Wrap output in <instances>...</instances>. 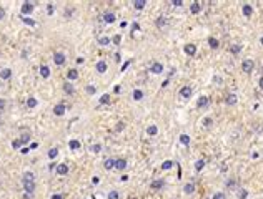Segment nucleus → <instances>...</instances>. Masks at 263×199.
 <instances>
[{"label":"nucleus","mask_w":263,"mask_h":199,"mask_svg":"<svg viewBox=\"0 0 263 199\" xmlns=\"http://www.w3.org/2000/svg\"><path fill=\"white\" fill-rule=\"evenodd\" d=\"M133 7L137 8V10H142V8H145V7H147V0H135V2H133Z\"/></svg>","instance_id":"2eb2a0df"},{"label":"nucleus","mask_w":263,"mask_h":199,"mask_svg":"<svg viewBox=\"0 0 263 199\" xmlns=\"http://www.w3.org/2000/svg\"><path fill=\"white\" fill-rule=\"evenodd\" d=\"M68 146H70V149H80V141L78 139H70Z\"/></svg>","instance_id":"a878e982"},{"label":"nucleus","mask_w":263,"mask_h":199,"mask_svg":"<svg viewBox=\"0 0 263 199\" xmlns=\"http://www.w3.org/2000/svg\"><path fill=\"white\" fill-rule=\"evenodd\" d=\"M83 61H85V58H82V56H78V58H77V63H78V65H80V63H83Z\"/></svg>","instance_id":"5fc2aeb1"},{"label":"nucleus","mask_w":263,"mask_h":199,"mask_svg":"<svg viewBox=\"0 0 263 199\" xmlns=\"http://www.w3.org/2000/svg\"><path fill=\"white\" fill-rule=\"evenodd\" d=\"M133 100H135V101L143 100V91H142V90H135V91H133Z\"/></svg>","instance_id":"b1692460"},{"label":"nucleus","mask_w":263,"mask_h":199,"mask_svg":"<svg viewBox=\"0 0 263 199\" xmlns=\"http://www.w3.org/2000/svg\"><path fill=\"white\" fill-rule=\"evenodd\" d=\"M100 103H102V105H108V103H110V96H108V95H102V96H100Z\"/></svg>","instance_id":"c9c22d12"},{"label":"nucleus","mask_w":263,"mask_h":199,"mask_svg":"<svg viewBox=\"0 0 263 199\" xmlns=\"http://www.w3.org/2000/svg\"><path fill=\"white\" fill-rule=\"evenodd\" d=\"M4 17H5V10H4V8H2V7H0V20H2V18H4Z\"/></svg>","instance_id":"3c124183"},{"label":"nucleus","mask_w":263,"mask_h":199,"mask_svg":"<svg viewBox=\"0 0 263 199\" xmlns=\"http://www.w3.org/2000/svg\"><path fill=\"white\" fill-rule=\"evenodd\" d=\"M128 65H130V61H127V63H125V65L122 66V72H125V70H127V66H128Z\"/></svg>","instance_id":"6e6d98bb"},{"label":"nucleus","mask_w":263,"mask_h":199,"mask_svg":"<svg viewBox=\"0 0 263 199\" xmlns=\"http://www.w3.org/2000/svg\"><path fill=\"white\" fill-rule=\"evenodd\" d=\"M47 12H48V15H52V13H53V12H55V8H53V5H48V8H47Z\"/></svg>","instance_id":"09e8293b"},{"label":"nucleus","mask_w":263,"mask_h":199,"mask_svg":"<svg viewBox=\"0 0 263 199\" xmlns=\"http://www.w3.org/2000/svg\"><path fill=\"white\" fill-rule=\"evenodd\" d=\"M152 188H153V189L163 188V181H153V183H152Z\"/></svg>","instance_id":"e433bc0d"},{"label":"nucleus","mask_w":263,"mask_h":199,"mask_svg":"<svg viewBox=\"0 0 263 199\" xmlns=\"http://www.w3.org/2000/svg\"><path fill=\"white\" fill-rule=\"evenodd\" d=\"M180 143L185 144V146H188V144H190V136H188V134H181V136H180Z\"/></svg>","instance_id":"bb28decb"},{"label":"nucleus","mask_w":263,"mask_h":199,"mask_svg":"<svg viewBox=\"0 0 263 199\" xmlns=\"http://www.w3.org/2000/svg\"><path fill=\"white\" fill-rule=\"evenodd\" d=\"M63 90H65V93H68V95H73V93H75L72 83H65V85H63Z\"/></svg>","instance_id":"5701e85b"},{"label":"nucleus","mask_w":263,"mask_h":199,"mask_svg":"<svg viewBox=\"0 0 263 199\" xmlns=\"http://www.w3.org/2000/svg\"><path fill=\"white\" fill-rule=\"evenodd\" d=\"M230 50H232V53H240L242 46H240V45H232V48H230Z\"/></svg>","instance_id":"79ce46f5"},{"label":"nucleus","mask_w":263,"mask_h":199,"mask_svg":"<svg viewBox=\"0 0 263 199\" xmlns=\"http://www.w3.org/2000/svg\"><path fill=\"white\" fill-rule=\"evenodd\" d=\"M28 139H30V134H28V133H25V134H22L20 141H22L23 144H25V143H28Z\"/></svg>","instance_id":"ea45409f"},{"label":"nucleus","mask_w":263,"mask_h":199,"mask_svg":"<svg viewBox=\"0 0 263 199\" xmlns=\"http://www.w3.org/2000/svg\"><path fill=\"white\" fill-rule=\"evenodd\" d=\"M98 43H100V45H105V46H107V45L110 43V38H108V37H98Z\"/></svg>","instance_id":"2f4dec72"},{"label":"nucleus","mask_w":263,"mask_h":199,"mask_svg":"<svg viewBox=\"0 0 263 199\" xmlns=\"http://www.w3.org/2000/svg\"><path fill=\"white\" fill-rule=\"evenodd\" d=\"M103 166H105V169H113L115 168V159H105Z\"/></svg>","instance_id":"4be33fe9"},{"label":"nucleus","mask_w":263,"mask_h":199,"mask_svg":"<svg viewBox=\"0 0 263 199\" xmlns=\"http://www.w3.org/2000/svg\"><path fill=\"white\" fill-rule=\"evenodd\" d=\"M173 166H175V163H173V161H165V163L162 164V169H163V171H167V169H172Z\"/></svg>","instance_id":"c85d7f7f"},{"label":"nucleus","mask_w":263,"mask_h":199,"mask_svg":"<svg viewBox=\"0 0 263 199\" xmlns=\"http://www.w3.org/2000/svg\"><path fill=\"white\" fill-rule=\"evenodd\" d=\"M203 166H205V161H203V159H198V161L195 163V169H196V171H201Z\"/></svg>","instance_id":"473e14b6"},{"label":"nucleus","mask_w":263,"mask_h":199,"mask_svg":"<svg viewBox=\"0 0 263 199\" xmlns=\"http://www.w3.org/2000/svg\"><path fill=\"white\" fill-rule=\"evenodd\" d=\"M87 91L90 93V95H93V93H95V86H92V85H90V86H87Z\"/></svg>","instance_id":"8fccbe9b"},{"label":"nucleus","mask_w":263,"mask_h":199,"mask_svg":"<svg viewBox=\"0 0 263 199\" xmlns=\"http://www.w3.org/2000/svg\"><path fill=\"white\" fill-rule=\"evenodd\" d=\"M237 196H238V198H240V199H247V196H248V191H247V189H238Z\"/></svg>","instance_id":"7c9ffc66"},{"label":"nucleus","mask_w":263,"mask_h":199,"mask_svg":"<svg viewBox=\"0 0 263 199\" xmlns=\"http://www.w3.org/2000/svg\"><path fill=\"white\" fill-rule=\"evenodd\" d=\"M262 43H263V37H262Z\"/></svg>","instance_id":"680f3d73"},{"label":"nucleus","mask_w":263,"mask_h":199,"mask_svg":"<svg viewBox=\"0 0 263 199\" xmlns=\"http://www.w3.org/2000/svg\"><path fill=\"white\" fill-rule=\"evenodd\" d=\"M172 5H175V7H181V5H183V2H181V0H172Z\"/></svg>","instance_id":"49530a36"},{"label":"nucleus","mask_w":263,"mask_h":199,"mask_svg":"<svg viewBox=\"0 0 263 199\" xmlns=\"http://www.w3.org/2000/svg\"><path fill=\"white\" fill-rule=\"evenodd\" d=\"M212 124H213V120H212V118H205V120H203V126L210 128Z\"/></svg>","instance_id":"58836bf2"},{"label":"nucleus","mask_w":263,"mask_h":199,"mask_svg":"<svg viewBox=\"0 0 263 199\" xmlns=\"http://www.w3.org/2000/svg\"><path fill=\"white\" fill-rule=\"evenodd\" d=\"M120 90H122V88H120V86H118V85H117V86H115V88H113V91H115V93H120Z\"/></svg>","instance_id":"4d7b16f0"},{"label":"nucleus","mask_w":263,"mask_h":199,"mask_svg":"<svg viewBox=\"0 0 263 199\" xmlns=\"http://www.w3.org/2000/svg\"><path fill=\"white\" fill-rule=\"evenodd\" d=\"M191 93H193L191 86H183V88L180 90V96L183 98V100H188V98L191 96Z\"/></svg>","instance_id":"7ed1b4c3"},{"label":"nucleus","mask_w":263,"mask_h":199,"mask_svg":"<svg viewBox=\"0 0 263 199\" xmlns=\"http://www.w3.org/2000/svg\"><path fill=\"white\" fill-rule=\"evenodd\" d=\"M67 78H68V80H77V78H78V72H77V70H73V68H72V70H68Z\"/></svg>","instance_id":"412c9836"},{"label":"nucleus","mask_w":263,"mask_h":199,"mask_svg":"<svg viewBox=\"0 0 263 199\" xmlns=\"http://www.w3.org/2000/svg\"><path fill=\"white\" fill-rule=\"evenodd\" d=\"M10 77H12V70H10V68H4V70L0 72V78H2V80H9Z\"/></svg>","instance_id":"ddd939ff"},{"label":"nucleus","mask_w":263,"mask_h":199,"mask_svg":"<svg viewBox=\"0 0 263 199\" xmlns=\"http://www.w3.org/2000/svg\"><path fill=\"white\" fill-rule=\"evenodd\" d=\"M20 153H22V154H27V153H28V148H22Z\"/></svg>","instance_id":"13d9d810"},{"label":"nucleus","mask_w":263,"mask_h":199,"mask_svg":"<svg viewBox=\"0 0 263 199\" xmlns=\"http://www.w3.org/2000/svg\"><path fill=\"white\" fill-rule=\"evenodd\" d=\"M37 105H38V101H37L35 98H28V100H27V106L28 108H35Z\"/></svg>","instance_id":"c756f323"},{"label":"nucleus","mask_w":263,"mask_h":199,"mask_svg":"<svg viewBox=\"0 0 263 199\" xmlns=\"http://www.w3.org/2000/svg\"><path fill=\"white\" fill-rule=\"evenodd\" d=\"M52 199H63V198H62V194H53Z\"/></svg>","instance_id":"864d4df0"},{"label":"nucleus","mask_w":263,"mask_h":199,"mask_svg":"<svg viewBox=\"0 0 263 199\" xmlns=\"http://www.w3.org/2000/svg\"><path fill=\"white\" fill-rule=\"evenodd\" d=\"M122 129H123V123H118L117 124V131H122Z\"/></svg>","instance_id":"603ef678"},{"label":"nucleus","mask_w":263,"mask_h":199,"mask_svg":"<svg viewBox=\"0 0 263 199\" xmlns=\"http://www.w3.org/2000/svg\"><path fill=\"white\" fill-rule=\"evenodd\" d=\"M103 20L107 22V23H113V22L117 20V17H115V13H112V12H107V13L103 15Z\"/></svg>","instance_id":"9d476101"},{"label":"nucleus","mask_w":263,"mask_h":199,"mask_svg":"<svg viewBox=\"0 0 263 199\" xmlns=\"http://www.w3.org/2000/svg\"><path fill=\"white\" fill-rule=\"evenodd\" d=\"M90 151H92V153H100V151H102V146H100V144H93V146H90Z\"/></svg>","instance_id":"4c0bfd02"},{"label":"nucleus","mask_w":263,"mask_h":199,"mask_svg":"<svg viewBox=\"0 0 263 199\" xmlns=\"http://www.w3.org/2000/svg\"><path fill=\"white\" fill-rule=\"evenodd\" d=\"M115 168L117 169H120V171H123L125 168H127V161H125V159H115Z\"/></svg>","instance_id":"9b49d317"},{"label":"nucleus","mask_w":263,"mask_h":199,"mask_svg":"<svg viewBox=\"0 0 263 199\" xmlns=\"http://www.w3.org/2000/svg\"><path fill=\"white\" fill-rule=\"evenodd\" d=\"M150 72L155 73V75H160V73L163 72V65H162V63H158V61H155L153 65H152V68H150Z\"/></svg>","instance_id":"423d86ee"},{"label":"nucleus","mask_w":263,"mask_h":199,"mask_svg":"<svg viewBox=\"0 0 263 199\" xmlns=\"http://www.w3.org/2000/svg\"><path fill=\"white\" fill-rule=\"evenodd\" d=\"M33 12V4L32 2H23V5H22V13L27 15V13H32Z\"/></svg>","instance_id":"20e7f679"},{"label":"nucleus","mask_w":263,"mask_h":199,"mask_svg":"<svg viewBox=\"0 0 263 199\" xmlns=\"http://www.w3.org/2000/svg\"><path fill=\"white\" fill-rule=\"evenodd\" d=\"M57 154H58V149L57 148H52L50 151H48V158L53 159V158H57Z\"/></svg>","instance_id":"72a5a7b5"},{"label":"nucleus","mask_w":263,"mask_h":199,"mask_svg":"<svg viewBox=\"0 0 263 199\" xmlns=\"http://www.w3.org/2000/svg\"><path fill=\"white\" fill-rule=\"evenodd\" d=\"M120 41H122V37H120V35H115V37H113V43H115V45H118Z\"/></svg>","instance_id":"de8ad7c7"},{"label":"nucleus","mask_w":263,"mask_h":199,"mask_svg":"<svg viewBox=\"0 0 263 199\" xmlns=\"http://www.w3.org/2000/svg\"><path fill=\"white\" fill-rule=\"evenodd\" d=\"M193 191H195V186H193V184H191V183H186L185 186H183V193H186V194H191V193H193Z\"/></svg>","instance_id":"aec40b11"},{"label":"nucleus","mask_w":263,"mask_h":199,"mask_svg":"<svg viewBox=\"0 0 263 199\" xmlns=\"http://www.w3.org/2000/svg\"><path fill=\"white\" fill-rule=\"evenodd\" d=\"M157 133H158V128L155 126V124H152V126L147 128V134H150V136H155Z\"/></svg>","instance_id":"393cba45"},{"label":"nucleus","mask_w":263,"mask_h":199,"mask_svg":"<svg viewBox=\"0 0 263 199\" xmlns=\"http://www.w3.org/2000/svg\"><path fill=\"white\" fill-rule=\"evenodd\" d=\"M53 113H55L57 116H62V115H65V105H57V106L53 108Z\"/></svg>","instance_id":"4468645a"},{"label":"nucleus","mask_w":263,"mask_h":199,"mask_svg":"<svg viewBox=\"0 0 263 199\" xmlns=\"http://www.w3.org/2000/svg\"><path fill=\"white\" fill-rule=\"evenodd\" d=\"M120 196H118V193L117 191H112V193L108 194V199H118Z\"/></svg>","instance_id":"c03bdc74"},{"label":"nucleus","mask_w":263,"mask_h":199,"mask_svg":"<svg viewBox=\"0 0 263 199\" xmlns=\"http://www.w3.org/2000/svg\"><path fill=\"white\" fill-rule=\"evenodd\" d=\"M190 10H191V13H200L201 5L198 4V2H193V4H191V7H190Z\"/></svg>","instance_id":"a211bd4d"},{"label":"nucleus","mask_w":263,"mask_h":199,"mask_svg":"<svg viewBox=\"0 0 263 199\" xmlns=\"http://www.w3.org/2000/svg\"><path fill=\"white\" fill-rule=\"evenodd\" d=\"M253 66H255V63H253L252 60H243V63H242L243 73H252L253 72Z\"/></svg>","instance_id":"f03ea898"},{"label":"nucleus","mask_w":263,"mask_h":199,"mask_svg":"<svg viewBox=\"0 0 263 199\" xmlns=\"http://www.w3.org/2000/svg\"><path fill=\"white\" fill-rule=\"evenodd\" d=\"M23 22H25L27 25H30V27H35V20H33V18H23Z\"/></svg>","instance_id":"37998d69"},{"label":"nucleus","mask_w":263,"mask_h":199,"mask_svg":"<svg viewBox=\"0 0 263 199\" xmlns=\"http://www.w3.org/2000/svg\"><path fill=\"white\" fill-rule=\"evenodd\" d=\"M213 199H227V196H225V193H215Z\"/></svg>","instance_id":"a19ab883"},{"label":"nucleus","mask_w":263,"mask_h":199,"mask_svg":"<svg viewBox=\"0 0 263 199\" xmlns=\"http://www.w3.org/2000/svg\"><path fill=\"white\" fill-rule=\"evenodd\" d=\"M237 101H238V96L235 93H230V95H227V98H225V103H227V105H235Z\"/></svg>","instance_id":"6e6552de"},{"label":"nucleus","mask_w":263,"mask_h":199,"mask_svg":"<svg viewBox=\"0 0 263 199\" xmlns=\"http://www.w3.org/2000/svg\"><path fill=\"white\" fill-rule=\"evenodd\" d=\"M183 50H185V53H186V55L193 56V55L196 53V46L193 45V43H188V45H185V46H183Z\"/></svg>","instance_id":"0eeeda50"},{"label":"nucleus","mask_w":263,"mask_h":199,"mask_svg":"<svg viewBox=\"0 0 263 199\" xmlns=\"http://www.w3.org/2000/svg\"><path fill=\"white\" fill-rule=\"evenodd\" d=\"M107 70H108V65H107L105 61H98L97 63V72L98 73H105Z\"/></svg>","instance_id":"f8f14e48"},{"label":"nucleus","mask_w":263,"mask_h":199,"mask_svg":"<svg viewBox=\"0 0 263 199\" xmlns=\"http://www.w3.org/2000/svg\"><path fill=\"white\" fill-rule=\"evenodd\" d=\"M206 105H208V98H206V96H200V98H198V101H196V106H198V108H205Z\"/></svg>","instance_id":"f3484780"},{"label":"nucleus","mask_w":263,"mask_h":199,"mask_svg":"<svg viewBox=\"0 0 263 199\" xmlns=\"http://www.w3.org/2000/svg\"><path fill=\"white\" fill-rule=\"evenodd\" d=\"M57 173L60 174V176H65V174L68 173V166L65 163H63V164H57Z\"/></svg>","instance_id":"1a4fd4ad"},{"label":"nucleus","mask_w":263,"mask_h":199,"mask_svg":"<svg viewBox=\"0 0 263 199\" xmlns=\"http://www.w3.org/2000/svg\"><path fill=\"white\" fill-rule=\"evenodd\" d=\"M260 88H262V90H263V77L260 78Z\"/></svg>","instance_id":"bf43d9fd"},{"label":"nucleus","mask_w":263,"mask_h":199,"mask_svg":"<svg viewBox=\"0 0 263 199\" xmlns=\"http://www.w3.org/2000/svg\"><path fill=\"white\" fill-rule=\"evenodd\" d=\"M165 25H167V18H165V17L157 18V27H165Z\"/></svg>","instance_id":"f704fd0d"},{"label":"nucleus","mask_w":263,"mask_h":199,"mask_svg":"<svg viewBox=\"0 0 263 199\" xmlns=\"http://www.w3.org/2000/svg\"><path fill=\"white\" fill-rule=\"evenodd\" d=\"M4 105H5V103H4V101H0V108H4Z\"/></svg>","instance_id":"052dcab7"},{"label":"nucleus","mask_w":263,"mask_h":199,"mask_svg":"<svg viewBox=\"0 0 263 199\" xmlns=\"http://www.w3.org/2000/svg\"><path fill=\"white\" fill-rule=\"evenodd\" d=\"M53 61H55V65H63L65 63V55H63L62 51H57L53 55Z\"/></svg>","instance_id":"39448f33"},{"label":"nucleus","mask_w":263,"mask_h":199,"mask_svg":"<svg viewBox=\"0 0 263 199\" xmlns=\"http://www.w3.org/2000/svg\"><path fill=\"white\" fill-rule=\"evenodd\" d=\"M40 75H42V78H48L50 77V68L45 66V65H42L40 66Z\"/></svg>","instance_id":"dca6fc26"},{"label":"nucleus","mask_w":263,"mask_h":199,"mask_svg":"<svg viewBox=\"0 0 263 199\" xmlns=\"http://www.w3.org/2000/svg\"><path fill=\"white\" fill-rule=\"evenodd\" d=\"M208 45L212 46V48H218V45H220V43H218V40H217V38L210 37V38H208Z\"/></svg>","instance_id":"cd10ccee"},{"label":"nucleus","mask_w":263,"mask_h":199,"mask_svg":"<svg viewBox=\"0 0 263 199\" xmlns=\"http://www.w3.org/2000/svg\"><path fill=\"white\" fill-rule=\"evenodd\" d=\"M253 13V8H252V5H248V4H245L243 5V15L245 17H250Z\"/></svg>","instance_id":"6ab92c4d"},{"label":"nucleus","mask_w":263,"mask_h":199,"mask_svg":"<svg viewBox=\"0 0 263 199\" xmlns=\"http://www.w3.org/2000/svg\"><path fill=\"white\" fill-rule=\"evenodd\" d=\"M22 144H23V143H22L20 139H15V141H13V143H12V148H20Z\"/></svg>","instance_id":"a18cd8bd"},{"label":"nucleus","mask_w":263,"mask_h":199,"mask_svg":"<svg viewBox=\"0 0 263 199\" xmlns=\"http://www.w3.org/2000/svg\"><path fill=\"white\" fill-rule=\"evenodd\" d=\"M23 188H25V193H28V194H32L35 191V176L30 171H27L23 174Z\"/></svg>","instance_id":"f257e3e1"}]
</instances>
